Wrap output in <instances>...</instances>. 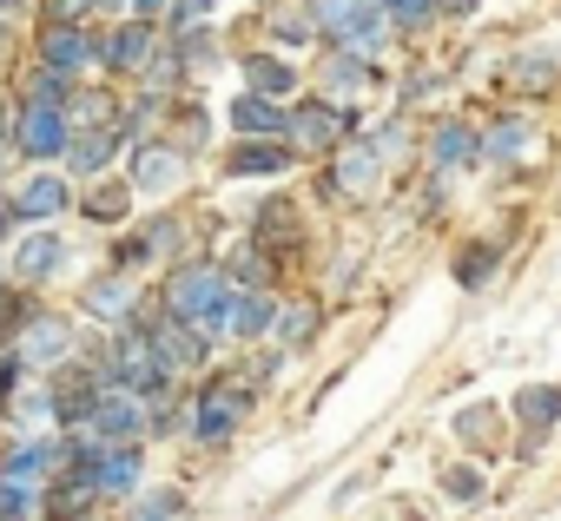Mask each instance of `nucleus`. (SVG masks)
Returning a JSON list of instances; mask_svg holds the SVG:
<instances>
[{
  "label": "nucleus",
  "mask_w": 561,
  "mask_h": 521,
  "mask_svg": "<svg viewBox=\"0 0 561 521\" xmlns=\"http://www.w3.org/2000/svg\"><path fill=\"white\" fill-rule=\"evenodd\" d=\"M179 172H185V165H179V152H172V146H139L133 185H139V192H172V185H179Z\"/></svg>",
  "instance_id": "nucleus-18"
},
{
  "label": "nucleus",
  "mask_w": 561,
  "mask_h": 521,
  "mask_svg": "<svg viewBox=\"0 0 561 521\" xmlns=\"http://www.w3.org/2000/svg\"><path fill=\"white\" fill-rule=\"evenodd\" d=\"M67 152H73V172H106V159L119 152V126H93V132L67 139Z\"/></svg>",
  "instance_id": "nucleus-20"
},
{
  "label": "nucleus",
  "mask_w": 561,
  "mask_h": 521,
  "mask_svg": "<svg viewBox=\"0 0 561 521\" xmlns=\"http://www.w3.org/2000/svg\"><path fill=\"white\" fill-rule=\"evenodd\" d=\"M0 47H8V21H0Z\"/></svg>",
  "instance_id": "nucleus-44"
},
{
  "label": "nucleus",
  "mask_w": 561,
  "mask_h": 521,
  "mask_svg": "<svg viewBox=\"0 0 561 521\" xmlns=\"http://www.w3.org/2000/svg\"><path fill=\"white\" fill-rule=\"evenodd\" d=\"M291 86H298V73L285 60H251V93H291Z\"/></svg>",
  "instance_id": "nucleus-31"
},
{
  "label": "nucleus",
  "mask_w": 561,
  "mask_h": 521,
  "mask_svg": "<svg viewBox=\"0 0 561 521\" xmlns=\"http://www.w3.org/2000/svg\"><path fill=\"white\" fill-rule=\"evenodd\" d=\"M377 185H383V152L377 146H344L337 159H331V192H344V198H377Z\"/></svg>",
  "instance_id": "nucleus-5"
},
{
  "label": "nucleus",
  "mask_w": 561,
  "mask_h": 521,
  "mask_svg": "<svg viewBox=\"0 0 561 521\" xmlns=\"http://www.w3.org/2000/svg\"><path fill=\"white\" fill-rule=\"evenodd\" d=\"M87 8H100V0H47V21H54V27H73Z\"/></svg>",
  "instance_id": "nucleus-35"
},
{
  "label": "nucleus",
  "mask_w": 561,
  "mask_h": 521,
  "mask_svg": "<svg viewBox=\"0 0 561 521\" xmlns=\"http://www.w3.org/2000/svg\"><path fill=\"white\" fill-rule=\"evenodd\" d=\"M383 21H397V27H430V21H436V0H383Z\"/></svg>",
  "instance_id": "nucleus-32"
},
{
  "label": "nucleus",
  "mask_w": 561,
  "mask_h": 521,
  "mask_svg": "<svg viewBox=\"0 0 561 521\" xmlns=\"http://www.w3.org/2000/svg\"><path fill=\"white\" fill-rule=\"evenodd\" d=\"M515 409L528 416V429H535V442H541V436L561 422V390H554V383H528V390L515 396Z\"/></svg>",
  "instance_id": "nucleus-21"
},
{
  "label": "nucleus",
  "mask_w": 561,
  "mask_h": 521,
  "mask_svg": "<svg viewBox=\"0 0 561 521\" xmlns=\"http://www.w3.org/2000/svg\"><path fill=\"white\" fill-rule=\"evenodd\" d=\"M344 126H351V113H337V106H305V113H291V152H324V146H337L344 139Z\"/></svg>",
  "instance_id": "nucleus-10"
},
{
  "label": "nucleus",
  "mask_w": 561,
  "mask_h": 521,
  "mask_svg": "<svg viewBox=\"0 0 561 521\" xmlns=\"http://www.w3.org/2000/svg\"><path fill=\"white\" fill-rule=\"evenodd\" d=\"M285 126H291V113H285V106H271L264 93L231 100V132H238V139H277Z\"/></svg>",
  "instance_id": "nucleus-12"
},
{
  "label": "nucleus",
  "mask_w": 561,
  "mask_h": 521,
  "mask_svg": "<svg viewBox=\"0 0 561 521\" xmlns=\"http://www.w3.org/2000/svg\"><path fill=\"white\" fill-rule=\"evenodd\" d=\"M311 317H318V311H291V317H285V344H305V337H311Z\"/></svg>",
  "instance_id": "nucleus-39"
},
{
  "label": "nucleus",
  "mask_w": 561,
  "mask_h": 521,
  "mask_svg": "<svg viewBox=\"0 0 561 521\" xmlns=\"http://www.w3.org/2000/svg\"><path fill=\"white\" fill-rule=\"evenodd\" d=\"M257 278H264V257L244 251V257H238V285H257Z\"/></svg>",
  "instance_id": "nucleus-40"
},
{
  "label": "nucleus",
  "mask_w": 561,
  "mask_h": 521,
  "mask_svg": "<svg viewBox=\"0 0 561 521\" xmlns=\"http://www.w3.org/2000/svg\"><path fill=\"white\" fill-rule=\"evenodd\" d=\"M146 54H152V27H146V21H119V27L106 34V47H100V60H106L113 73L146 67Z\"/></svg>",
  "instance_id": "nucleus-15"
},
{
  "label": "nucleus",
  "mask_w": 561,
  "mask_h": 521,
  "mask_svg": "<svg viewBox=\"0 0 561 521\" xmlns=\"http://www.w3.org/2000/svg\"><path fill=\"white\" fill-rule=\"evenodd\" d=\"M469 152H476V132H469V126H456V119H449V126H436V139H430V159H436L443 172H449V165H462Z\"/></svg>",
  "instance_id": "nucleus-26"
},
{
  "label": "nucleus",
  "mask_w": 561,
  "mask_h": 521,
  "mask_svg": "<svg viewBox=\"0 0 561 521\" xmlns=\"http://www.w3.org/2000/svg\"><path fill=\"white\" fill-rule=\"evenodd\" d=\"M528 139H535V126L508 113V119H495V126L482 132V159H515V152H522Z\"/></svg>",
  "instance_id": "nucleus-25"
},
{
  "label": "nucleus",
  "mask_w": 561,
  "mask_h": 521,
  "mask_svg": "<svg viewBox=\"0 0 561 521\" xmlns=\"http://www.w3.org/2000/svg\"><path fill=\"white\" fill-rule=\"evenodd\" d=\"M152 350H159V370H165V377H172V370H198V363H205V337H198L185 317L152 324Z\"/></svg>",
  "instance_id": "nucleus-8"
},
{
  "label": "nucleus",
  "mask_w": 561,
  "mask_h": 521,
  "mask_svg": "<svg viewBox=\"0 0 561 521\" xmlns=\"http://www.w3.org/2000/svg\"><path fill=\"white\" fill-rule=\"evenodd\" d=\"M165 311L185 317L205 344L231 331V291H225V271L218 265H185L165 278Z\"/></svg>",
  "instance_id": "nucleus-1"
},
{
  "label": "nucleus",
  "mask_w": 561,
  "mask_h": 521,
  "mask_svg": "<svg viewBox=\"0 0 561 521\" xmlns=\"http://www.w3.org/2000/svg\"><path fill=\"white\" fill-rule=\"evenodd\" d=\"M508 86L548 93V86H561V60L554 54H522V60H508Z\"/></svg>",
  "instance_id": "nucleus-22"
},
{
  "label": "nucleus",
  "mask_w": 561,
  "mask_h": 521,
  "mask_svg": "<svg viewBox=\"0 0 561 521\" xmlns=\"http://www.w3.org/2000/svg\"><path fill=\"white\" fill-rule=\"evenodd\" d=\"M67 100V73H41L34 80V106H60Z\"/></svg>",
  "instance_id": "nucleus-37"
},
{
  "label": "nucleus",
  "mask_w": 561,
  "mask_h": 521,
  "mask_svg": "<svg viewBox=\"0 0 561 521\" xmlns=\"http://www.w3.org/2000/svg\"><path fill=\"white\" fill-rule=\"evenodd\" d=\"M179 508H185L179 488H159V495H146V501L133 508V521H179Z\"/></svg>",
  "instance_id": "nucleus-33"
},
{
  "label": "nucleus",
  "mask_w": 561,
  "mask_h": 521,
  "mask_svg": "<svg viewBox=\"0 0 561 521\" xmlns=\"http://www.w3.org/2000/svg\"><path fill=\"white\" fill-rule=\"evenodd\" d=\"M73 205V192H67V178H54V172H41V178H27L21 192H14V218H34V224H47L54 211H67Z\"/></svg>",
  "instance_id": "nucleus-11"
},
{
  "label": "nucleus",
  "mask_w": 561,
  "mask_h": 521,
  "mask_svg": "<svg viewBox=\"0 0 561 521\" xmlns=\"http://www.w3.org/2000/svg\"><path fill=\"white\" fill-rule=\"evenodd\" d=\"M318 34L344 40L357 60L383 47V0H318Z\"/></svg>",
  "instance_id": "nucleus-2"
},
{
  "label": "nucleus",
  "mask_w": 561,
  "mask_h": 521,
  "mask_svg": "<svg viewBox=\"0 0 561 521\" xmlns=\"http://www.w3.org/2000/svg\"><path fill=\"white\" fill-rule=\"evenodd\" d=\"M298 152L285 146V139H238L231 152H225V172L231 178H271V172H285Z\"/></svg>",
  "instance_id": "nucleus-9"
},
{
  "label": "nucleus",
  "mask_w": 561,
  "mask_h": 521,
  "mask_svg": "<svg viewBox=\"0 0 561 521\" xmlns=\"http://www.w3.org/2000/svg\"><path fill=\"white\" fill-rule=\"evenodd\" d=\"M139 422H146V416H139V403H133L126 390H106V383H100V396H93V409H87V422H80V429H87V442H93V449H126Z\"/></svg>",
  "instance_id": "nucleus-3"
},
{
  "label": "nucleus",
  "mask_w": 561,
  "mask_h": 521,
  "mask_svg": "<svg viewBox=\"0 0 561 521\" xmlns=\"http://www.w3.org/2000/svg\"><path fill=\"white\" fill-rule=\"evenodd\" d=\"M357 80H364V60H357V54H351V60H331V73H324L331 93H344V86H357Z\"/></svg>",
  "instance_id": "nucleus-34"
},
{
  "label": "nucleus",
  "mask_w": 561,
  "mask_h": 521,
  "mask_svg": "<svg viewBox=\"0 0 561 521\" xmlns=\"http://www.w3.org/2000/svg\"><path fill=\"white\" fill-rule=\"evenodd\" d=\"M93 54H100V47H93L80 27H47V40H41V60H47V73H80Z\"/></svg>",
  "instance_id": "nucleus-16"
},
{
  "label": "nucleus",
  "mask_w": 561,
  "mask_h": 521,
  "mask_svg": "<svg viewBox=\"0 0 561 521\" xmlns=\"http://www.w3.org/2000/svg\"><path fill=\"white\" fill-rule=\"evenodd\" d=\"M93 501H100V488H93V482H80V475H60V488L47 495V514H54V521H80Z\"/></svg>",
  "instance_id": "nucleus-23"
},
{
  "label": "nucleus",
  "mask_w": 561,
  "mask_h": 521,
  "mask_svg": "<svg viewBox=\"0 0 561 521\" xmlns=\"http://www.w3.org/2000/svg\"><path fill=\"white\" fill-rule=\"evenodd\" d=\"M456 278H462V285H489V278H495V244H469V251L456 257Z\"/></svg>",
  "instance_id": "nucleus-29"
},
{
  "label": "nucleus",
  "mask_w": 561,
  "mask_h": 521,
  "mask_svg": "<svg viewBox=\"0 0 561 521\" xmlns=\"http://www.w3.org/2000/svg\"><path fill=\"white\" fill-rule=\"evenodd\" d=\"M277 331V304H271V291H244V298H231V337H271Z\"/></svg>",
  "instance_id": "nucleus-19"
},
{
  "label": "nucleus",
  "mask_w": 561,
  "mask_h": 521,
  "mask_svg": "<svg viewBox=\"0 0 561 521\" xmlns=\"http://www.w3.org/2000/svg\"><path fill=\"white\" fill-rule=\"evenodd\" d=\"M211 8H218V0H172V8H165V21H172V27H185V21H205Z\"/></svg>",
  "instance_id": "nucleus-36"
},
{
  "label": "nucleus",
  "mask_w": 561,
  "mask_h": 521,
  "mask_svg": "<svg viewBox=\"0 0 561 521\" xmlns=\"http://www.w3.org/2000/svg\"><path fill=\"white\" fill-rule=\"evenodd\" d=\"M60 265H67V238H60V231H34V238L14 251V278H27V285L54 278Z\"/></svg>",
  "instance_id": "nucleus-14"
},
{
  "label": "nucleus",
  "mask_w": 561,
  "mask_h": 521,
  "mask_svg": "<svg viewBox=\"0 0 561 521\" xmlns=\"http://www.w3.org/2000/svg\"><path fill=\"white\" fill-rule=\"evenodd\" d=\"M8 218H14V211H8V205H0V231H8Z\"/></svg>",
  "instance_id": "nucleus-43"
},
{
  "label": "nucleus",
  "mask_w": 561,
  "mask_h": 521,
  "mask_svg": "<svg viewBox=\"0 0 561 521\" xmlns=\"http://www.w3.org/2000/svg\"><path fill=\"white\" fill-rule=\"evenodd\" d=\"M21 370H47V363H60L67 357V324L60 317H27V331L14 337V350H8Z\"/></svg>",
  "instance_id": "nucleus-7"
},
{
  "label": "nucleus",
  "mask_w": 561,
  "mask_h": 521,
  "mask_svg": "<svg viewBox=\"0 0 561 521\" xmlns=\"http://www.w3.org/2000/svg\"><path fill=\"white\" fill-rule=\"evenodd\" d=\"M0 132H8V106H0Z\"/></svg>",
  "instance_id": "nucleus-45"
},
{
  "label": "nucleus",
  "mask_w": 561,
  "mask_h": 521,
  "mask_svg": "<svg viewBox=\"0 0 561 521\" xmlns=\"http://www.w3.org/2000/svg\"><path fill=\"white\" fill-rule=\"evenodd\" d=\"M126 8H139V14H159V8H165V0H126Z\"/></svg>",
  "instance_id": "nucleus-41"
},
{
  "label": "nucleus",
  "mask_w": 561,
  "mask_h": 521,
  "mask_svg": "<svg viewBox=\"0 0 561 521\" xmlns=\"http://www.w3.org/2000/svg\"><path fill=\"white\" fill-rule=\"evenodd\" d=\"M87 218H93V224H126V218H133V192H126V185H100V192L87 198Z\"/></svg>",
  "instance_id": "nucleus-27"
},
{
  "label": "nucleus",
  "mask_w": 561,
  "mask_h": 521,
  "mask_svg": "<svg viewBox=\"0 0 561 521\" xmlns=\"http://www.w3.org/2000/svg\"><path fill=\"white\" fill-rule=\"evenodd\" d=\"M14 8H21V0H0V21H8V14H14Z\"/></svg>",
  "instance_id": "nucleus-42"
},
{
  "label": "nucleus",
  "mask_w": 561,
  "mask_h": 521,
  "mask_svg": "<svg viewBox=\"0 0 561 521\" xmlns=\"http://www.w3.org/2000/svg\"><path fill=\"white\" fill-rule=\"evenodd\" d=\"M80 304H87L93 317H106V324H126V311H133V271H106V278H93Z\"/></svg>",
  "instance_id": "nucleus-17"
},
{
  "label": "nucleus",
  "mask_w": 561,
  "mask_h": 521,
  "mask_svg": "<svg viewBox=\"0 0 561 521\" xmlns=\"http://www.w3.org/2000/svg\"><path fill=\"white\" fill-rule=\"evenodd\" d=\"M257 244H271L277 257H291V251L305 244V224H298V205H291V198L257 205Z\"/></svg>",
  "instance_id": "nucleus-13"
},
{
  "label": "nucleus",
  "mask_w": 561,
  "mask_h": 521,
  "mask_svg": "<svg viewBox=\"0 0 561 521\" xmlns=\"http://www.w3.org/2000/svg\"><path fill=\"white\" fill-rule=\"evenodd\" d=\"M443 488H449L456 501H476V495H482V475H476V468H449V482H443Z\"/></svg>",
  "instance_id": "nucleus-38"
},
{
  "label": "nucleus",
  "mask_w": 561,
  "mask_h": 521,
  "mask_svg": "<svg viewBox=\"0 0 561 521\" xmlns=\"http://www.w3.org/2000/svg\"><path fill=\"white\" fill-rule=\"evenodd\" d=\"M67 139H73V126H67L60 106H27V113H21V152H27V159H60Z\"/></svg>",
  "instance_id": "nucleus-6"
},
{
  "label": "nucleus",
  "mask_w": 561,
  "mask_h": 521,
  "mask_svg": "<svg viewBox=\"0 0 561 521\" xmlns=\"http://www.w3.org/2000/svg\"><path fill=\"white\" fill-rule=\"evenodd\" d=\"M456 436H462V442H482V449H489V442H495V409H489V403H469V409L456 416Z\"/></svg>",
  "instance_id": "nucleus-30"
},
{
  "label": "nucleus",
  "mask_w": 561,
  "mask_h": 521,
  "mask_svg": "<svg viewBox=\"0 0 561 521\" xmlns=\"http://www.w3.org/2000/svg\"><path fill=\"white\" fill-rule=\"evenodd\" d=\"M0 521H34V482L0 475Z\"/></svg>",
  "instance_id": "nucleus-28"
},
{
  "label": "nucleus",
  "mask_w": 561,
  "mask_h": 521,
  "mask_svg": "<svg viewBox=\"0 0 561 521\" xmlns=\"http://www.w3.org/2000/svg\"><path fill=\"white\" fill-rule=\"evenodd\" d=\"M244 409H251V383H244V377H225V383H211V390L192 403V422H198L205 442H218V436H231V429L244 422Z\"/></svg>",
  "instance_id": "nucleus-4"
},
{
  "label": "nucleus",
  "mask_w": 561,
  "mask_h": 521,
  "mask_svg": "<svg viewBox=\"0 0 561 521\" xmlns=\"http://www.w3.org/2000/svg\"><path fill=\"white\" fill-rule=\"evenodd\" d=\"M47 462H54L47 442H14V449H0V475H8V482H41Z\"/></svg>",
  "instance_id": "nucleus-24"
}]
</instances>
